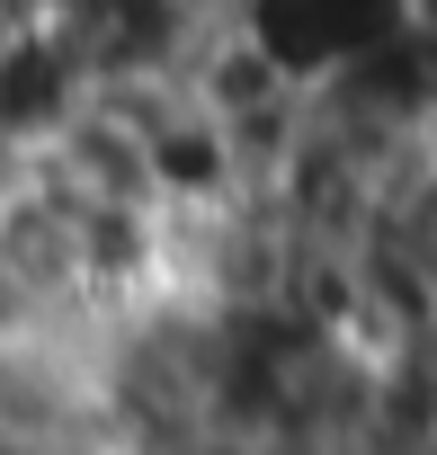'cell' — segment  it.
I'll return each instance as SVG.
<instances>
[{
	"instance_id": "cell-1",
	"label": "cell",
	"mask_w": 437,
	"mask_h": 455,
	"mask_svg": "<svg viewBox=\"0 0 437 455\" xmlns=\"http://www.w3.org/2000/svg\"><path fill=\"white\" fill-rule=\"evenodd\" d=\"M214 28L250 45L286 90L322 99L410 28V0H214Z\"/></svg>"
},
{
	"instance_id": "cell-2",
	"label": "cell",
	"mask_w": 437,
	"mask_h": 455,
	"mask_svg": "<svg viewBox=\"0 0 437 455\" xmlns=\"http://www.w3.org/2000/svg\"><path fill=\"white\" fill-rule=\"evenodd\" d=\"M410 19H419V28H428V36H437V0H410Z\"/></svg>"
}]
</instances>
